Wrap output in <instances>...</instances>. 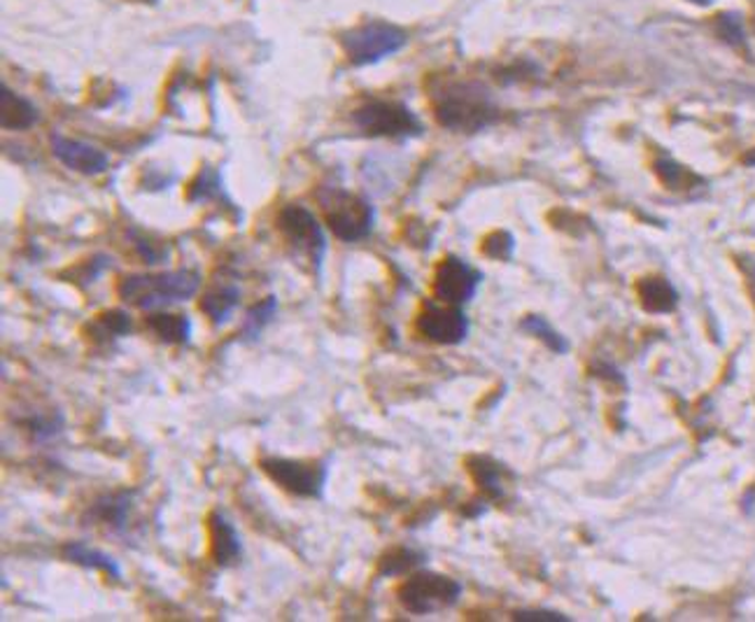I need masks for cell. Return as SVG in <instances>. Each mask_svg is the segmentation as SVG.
<instances>
[{
	"mask_svg": "<svg viewBox=\"0 0 755 622\" xmlns=\"http://www.w3.org/2000/svg\"><path fill=\"white\" fill-rule=\"evenodd\" d=\"M434 114L441 126L458 133H476L497 120L490 92L478 82H446L434 94Z\"/></svg>",
	"mask_w": 755,
	"mask_h": 622,
	"instance_id": "obj_1",
	"label": "cell"
},
{
	"mask_svg": "<svg viewBox=\"0 0 755 622\" xmlns=\"http://www.w3.org/2000/svg\"><path fill=\"white\" fill-rule=\"evenodd\" d=\"M200 288V273L192 268L163 273L124 276L117 282V294L141 310H163L190 301Z\"/></svg>",
	"mask_w": 755,
	"mask_h": 622,
	"instance_id": "obj_2",
	"label": "cell"
},
{
	"mask_svg": "<svg viewBox=\"0 0 755 622\" xmlns=\"http://www.w3.org/2000/svg\"><path fill=\"white\" fill-rule=\"evenodd\" d=\"M317 200L325 210L331 233L339 241L357 243L372 233L376 210L366 198L336 187H325L317 194Z\"/></svg>",
	"mask_w": 755,
	"mask_h": 622,
	"instance_id": "obj_3",
	"label": "cell"
},
{
	"mask_svg": "<svg viewBox=\"0 0 755 622\" xmlns=\"http://www.w3.org/2000/svg\"><path fill=\"white\" fill-rule=\"evenodd\" d=\"M404 28L388 22H366L345 31L341 36L348 61L352 65H372L397 54L406 45Z\"/></svg>",
	"mask_w": 755,
	"mask_h": 622,
	"instance_id": "obj_4",
	"label": "cell"
},
{
	"mask_svg": "<svg viewBox=\"0 0 755 622\" xmlns=\"http://www.w3.org/2000/svg\"><path fill=\"white\" fill-rule=\"evenodd\" d=\"M462 595V585L434 571H417L399 587V601L413 615L439 613L455 607Z\"/></svg>",
	"mask_w": 755,
	"mask_h": 622,
	"instance_id": "obj_5",
	"label": "cell"
},
{
	"mask_svg": "<svg viewBox=\"0 0 755 622\" xmlns=\"http://www.w3.org/2000/svg\"><path fill=\"white\" fill-rule=\"evenodd\" d=\"M276 227L284 243H288L296 255L306 257L315 266V271L320 273L327 255V235L322 231V224L315 220V215L304 206L290 204L278 212Z\"/></svg>",
	"mask_w": 755,
	"mask_h": 622,
	"instance_id": "obj_6",
	"label": "cell"
},
{
	"mask_svg": "<svg viewBox=\"0 0 755 622\" xmlns=\"http://www.w3.org/2000/svg\"><path fill=\"white\" fill-rule=\"evenodd\" d=\"M264 474L271 478L280 490L301 499H320L329 468L317 460H288V458H264L259 460Z\"/></svg>",
	"mask_w": 755,
	"mask_h": 622,
	"instance_id": "obj_7",
	"label": "cell"
},
{
	"mask_svg": "<svg viewBox=\"0 0 755 622\" xmlns=\"http://www.w3.org/2000/svg\"><path fill=\"white\" fill-rule=\"evenodd\" d=\"M352 122L372 138H409L423 133L417 117L394 100H368L352 112Z\"/></svg>",
	"mask_w": 755,
	"mask_h": 622,
	"instance_id": "obj_8",
	"label": "cell"
},
{
	"mask_svg": "<svg viewBox=\"0 0 755 622\" xmlns=\"http://www.w3.org/2000/svg\"><path fill=\"white\" fill-rule=\"evenodd\" d=\"M417 331L431 343L460 345L468 336V319L462 306L429 298L425 301L423 313L417 317Z\"/></svg>",
	"mask_w": 755,
	"mask_h": 622,
	"instance_id": "obj_9",
	"label": "cell"
},
{
	"mask_svg": "<svg viewBox=\"0 0 755 622\" xmlns=\"http://www.w3.org/2000/svg\"><path fill=\"white\" fill-rule=\"evenodd\" d=\"M483 276L474 266H468L460 257H446L434 276V296L436 301L452 306H464L476 296Z\"/></svg>",
	"mask_w": 755,
	"mask_h": 622,
	"instance_id": "obj_10",
	"label": "cell"
},
{
	"mask_svg": "<svg viewBox=\"0 0 755 622\" xmlns=\"http://www.w3.org/2000/svg\"><path fill=\"white\" fill-rule=\"evenodd\" d=\"M49 143H52L54 159L80 175H100L108 171L110 159L103 149L77 138L61 136V133H52Z\"/></svg>",
	"mask_w": 755,
	"mask_h": 622,
	"instance_id": "obj_11",
	"label": "cell"
},
{
	"mask_svg": "<svg viewBox=\"0 0 755 622\" xmlns=\"http://www.w3.org/2000/svg\"><path fill=\"white\" fill-rule=\"evenodd\" d=\"M133 499H136V490H117V492L100 495L87 509L84 520H87L89 525H100L112 534L124 536L131 523Z\"/></svg>",
	"mask_w": 755,
	"mask_h": 622,
	"instance_id": "obj_12",
	"label": "cell"
},
{
	"mask_svg": "<svg viewBox=\"0 0 755 622\" xmlns=\"http://www.w3.org/2000/svg\"><path fill=\"white\" fill-rule=\"evenodd\" d=\"M208 532H210L212 562L220 569L236 566L243 558V544H241L239 529L233 527L231 520L222 511H212L208 517Z\"/></svg>",
	"mask_w": 755,
	"mask_h": 622,
	"instance_id": "obj_13",
	"label": "cell"
},
{
	"mask_svg": "<svg viewBox=\"0 0 755 622\" xmlns=\"http://www.w3.org/2000/svg\"><path fill=\"white\" fill-rule=\"evenodd\" d=\"M133 331V319L126 310H106L96 315L92 322L84 327V336L98 345V347H110L117 341L122 339V336H129Z\"/></svg>",
	"mask_w": 755,
	"mask_h": 622,
	"instance_id": "obj_14",
	"label": "cell"
},
{
	"mask_svg": "<svg viewBox=\"0 0 755 622\" xmlns=\"http://www.w3.org/2000/svg\"><path fill=\"white\" fill-rule=\"evenodd\" d=\"M40 122L38 108L28 98L3 87L0 94V124L5 131H28Z\"/></svg>",
	"mask_w": 755,
	"mask_h": 622,
	"instance_id": "obj_15",
	"label": "cell"
},
{
	"mask_svg": "<svg viewBox=\"0 0 755 622\" xmlns=\"http://www.w3.org/2000/svg\"><path fill=\"white\" fill-rule=\"evenodd\" d=\"M63 558L82 566V569H92V571H100V574H106L112 581L122 578V566L114 558H110L108 552L92 548L82 541H73L69 546H63Z\"/></svg>",
	"mask_w": 755,
	"mask_h": 622,
	"instance_id": "obj_16",
	"label": "cell"
},
{
	"mask_svg": "<svg viewBox=\"0 0 755 622\" xmlns=\"http://www.w3.org/2000/svg\"><path fill=\"white\" fill-rule=\"evenodd\" d=\"M241 306V292L233 284H220V288L208 290L198 301V308L215 327L227 325L233 310Z\"/></svg>",
	"mask_w": 755,
	"mask_h": 622,
	"instance_id": "obj_17",
	"label": "cell"
},
{
	"mask_svg": "<svg viewBox=\"0 0 755 622\" xmlns=\"http://www.w3.org/2000/svg\"><path fill=\"white\" fill-rule=\"evenodd\" d=\"M145 327L166 345H187L192 341V319L187 315L153 313L145 319Z\"/></svg>",
	"mask_w": 755,
	"mask_h": 622,
	"instance_id": "obj_18",
	"label": "cell"
},
{
	"mask_svg": "<svg viewBox=\"0 0 755 622\" xmlns=\"http://www.w3.org/2000/svg\"><path fill=\"white\" fill-rule=\"evenodd\" d=\"M468 471H472L474 480L490 499L503 497V474H507V468H503L501 464L488 458H472L468 460Z\"/></svg>",
	"mask_w": 755,
	"mask_h": 622,
	"instance_id": "obj_19",
	"label": "cell"
},
{
	"mask_svg": "<svg viewBox=\"0 0 755 622\" xmlns=\"http://www.w3.org/2000/svg\"><path fill=\"white\" fill-rule=\"evenodd\" d=\"M20 425L24 427V431L31 436L33 441L45 443L52 441L63 431L65 427V417L61 411H42V413H33L24 419H20Z\"/></svg>",
	"mask_w": 755,
	"mask_h": 622,
	"instance_id": "obj_20",
	"label": "cell"
},
{
	"mask_svg": "<svg viewBox=\"0 0 755 622\" xmlns=\"http://www.w3.org/2000/svg\"><path fill=\"white\" fill-rule=\"evenodd\" d=\"M640 298L650 313H669L677 306V292L665 278H648L640 284Z\"/></svg>",
	"mask_w": 755,
	"mask_h": 622,
	"instance_id": "obj_21",
	"label": "cell"
},
{
	"mask_svg": "<svg viewBox=\"0 0 755 622\" xmlns=\"http://www.w3.org/2000/svg\"><path fill=\"white\" fill-rule=\"evenodd\" d=\"M276 310H278V298L273 294L261 298L259 304L252 306L245 315L243 327H241V341H245V343L257 341L259 333L273 322Z\"/></svg>",
	"mask_w": 755,
	"mask_h": 622,
	"instance_id": "obj_22",
	"label": "cell"
},
{
	"mask_svg": "<svg viewBox=\"0 0 755 622\" xmlns=\"http://www.w3.org/2000/svg\"><path fill=\"white\" fill-rule=\"evenodd\" d=\"M423 562H425V554H419L411 548H397V550H390L388 554H382L380 574L399 576V574H406V571L419 566Z\"/></svg>",
	"mask_w": 755,
	"mask_h": 622,
	"instance_id": "obj_23",
	"label": "cell"
},
{
	"mask_svg": "<svg viewBox=\"0 0 755 622\" xmlns=\"http://www.w3.org/2000/svg\"><path fill=\"white\" fill-rule=\"evenodd\" d=\"M520 329L536 336V339H541L550 350H556V352H567V347H569L562 336L539 315H527L523 322H520Z\"/></svg>",
	"mask_w": 755,
	"mask_h": 622,
	"instance_id": "obj_24",
	"label": "cell"
},
{
	"mask_svg": "<svg viewBox=\"0 0 755 622\" xmlns=\"http://www.w3.org/2000/svg\"><path fill=\"white\" fill-rule=\"evenodd\" d=\"M716 31L718 36L723 38L728 45L740 47L746 42V33H744V24L736 14H720L716 20Z\"/></svg>",
	"mask_w": 755,
	"mask_h": 622,
	"instance_id": "obj_25",
	"label": "cell"
},
{
	"mask_svg": "<svg viewBox=\"0 0 755 622\" xmlns=\"http://www.w3.org/2000/svg\"><path fill=\"white\" fill-rule=\"evenodd\" d=\"M112 266V259L106 257V255H96L94 259H89L87 264H82L80 268H75V271L71 273V278H75L73 282L80 280L82 288H89L92 282H96L100 278V273L108 271V268Z\"/></svg>",
	"mask_w": 755,
	"mask_h": 622,
	"instance_id": "obj_26",
	"label": "cell"
},
{
	"mask_svg": "<svg viewBox=\"0 0 755 622\" xmlns=\"http://www.w3.org/2000/svg\"><path fill=\"white\" fill-rule=\"evenodd\" d=\"M129 235H131L133 245H136L138 255L145 259V264L155 266V264H161V261L168 259V247H163L161 243L149 241V239H145V235H141L136 231H129Z\"/></svg>",
	"mask_w": 755,
	"mask_h": 622,
	"instance_id": "obj_27",
	"label": "cell"
},
{
	"mask_svg": "<svg viewBox=\"0 0 755 622\" xmlns=\"http://www.w3.org/2000/svg\"><path fill=\"white\" fill-rule=\"evenodd\" d=\"M220 192V175H217L212 168H204V173L196 178L190 190V200H206L215 198Z\"/></svg>",
	"mask_w": 755,
	"mask_h": 622,
	"instance_id": "obj_28",
	"label": "cell"
},
{
	"mask_svg": "<svg viewBox=\"0 0 755 622\" xmlns=\"http://www.w3.org/2000/svg\"><path fill=\"white\" fill-rule=\"evenodd\" d=\"M513 620L520 622H564L567 618L556 611H515Z\"/></svg>",
	"mask_w": 755,
	"mask_h": 622,
	"instance_id": "obj_29",
	"label": "cell"
},
{
	"mask_svg": "<svg viewBox=\"0 0 755 622\" xmlns=\"http://www.w3.org/2000/svg\"><path fill=\"white\" fill-rule=\"evenodd\" d=\"M746 163H751V166H755V153H753V155H748V157H746Z\"/></svg>",
	"mask_w": 755,
	"mask_h": 622,
	"instance_id": "obj_30",
	"label": "cell"
},
{
	"mask_svg": "<svg viewBox=\"0 0 755 622\" xmlns=\"http://www.w3.org/2000/svg\"><path fill=\"white\" fill-rule=\"evenodd\" d=\"M693 3H699V5H707L709 0H693Z\"/></svg>",
	"mask_w": 755,
	"mask_h": 622,
	"instance_id": "obj_31",
	"label": "cell"
}]
</instances>
